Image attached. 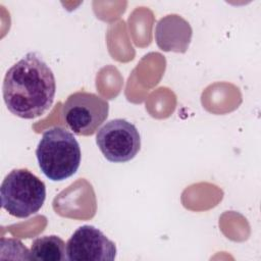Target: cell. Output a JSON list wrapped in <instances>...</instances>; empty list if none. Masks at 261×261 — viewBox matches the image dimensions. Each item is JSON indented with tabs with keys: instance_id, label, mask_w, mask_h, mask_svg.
<instances>
[{
	"instance_id": "cell-8",
	"label": "cell",
	"mask_w": 261,
	"mask_h": 261,
	"mask_svg": "<svg viewBox=\"0 0 261 261\" xmlns=\"http://www.w3.org/2000/svg\"><path fill=\"white\" fill-rule=\"evenodd\" d=\"M31 260L64 261L66 244L57 236H44L34 240L30 250Z\"/></svg>"
},
{
	"instance_id": "cell-3",
	"label": "cell",
	"mask_w": 261,
	"mask_h": 261,
	"mask_svg": "<svg viewBox=\"0 0 261 261\" xmlns=\"http://www.w3.org/2000/svg\"><path fill=\"white\" fill-rule=\"evenodd\" d=\"M1 205L10 215L27 218L37 213L46 199V186L25 168L11 170L0 188Z\"/></svg>"
},
{
	"instance_id": "cell-4",
	"label": "cell",
	"mask_w": 261,
	"mask_h": 261,
	"mask_svg": "<svg viewBox=\"0 0 261 261\" xmlns=\"http://www.w3.org/2000/svg\"><path fill=\"white\" fill-rule=\"evenodd\" d=\"M109 103L97 94L85 91L67 97L61 108L66 126L77 136H92L108 117Z\"/></svg>"
},
{
	"instance_id": "cell-5",
	"label": "cell",
	"mask_w": 261,
	"mask_h": 261,
	"mask_svg": "<svg viewBox=\"0 0 261 261\" xmlns=\"http://www.w3.org/2000/svg\"><path fill=\"white\" fill-rule=\"evenodd\" d=\"M96 144L110 162L132 160L141 149V137L135 124L122 118L107 121L96 135Z\"/></svg>"
},
{
	"instance_id": "cell-7",
	"label": "cell",
	"mask_w": 261,
	"mask_h": 261,
	"mask_svg": "<svg viewBox=\"0 0 261 261\" xmlns=\"http://www.w3.org/2000/svg\"><path fill=\"white\" fill-rule=\"evenodd\" d=\"M191 24L178 14H168L160 18L155 27V41L164 52L186 53L192 41Z\"/></svg>"
},
{
	"instance_id": "cell-1",
	"label": "cell",
	"mask_w": 261,
	"mask_h": 261,
	"mask_svg": "<svg viewBox=\"0 0 261 261\" xmlns=\"http://www.w3.org/2000/svg\"><path fill=\"white\" fill-rule=\"evenodd\" d=\"M2 92L12 114L33 119L52 106L56 93L55 76L38 53L29 52L6 71Z\"/></svg>"
},
{
	"instance_id": "cell-2",
	"label": "cell",
	"mask_w": 261,
	"mask_h": 261,
	"mask_svg": "<svg viewBox=\"0 0 261 261\" xmlns=\"http://www.w3.org/2000/svg\"><path fill=\"white\" fill-rule=\"evenodd\" d=\"M36 156L44 175L53 181H61L77 171L82 153L73 134L62 126H53L43 133Z\"/></svg>"
},
{
	"instance_id": "cell-6",
	"label": "cell",
	"mask_w": 261,
	"mask_h": 261,
	"mask_svg": "<svg viewBox=\"0 0 261 261\" xmlns=\"http://www.w3.org/2000/svg\"><path fill=\"white\" fill-rule=\"evenodd\" d=\"M115 257V244L93 225L80 226L66 243L70 261H112Z\"/></svg>"
}]
</instances>
